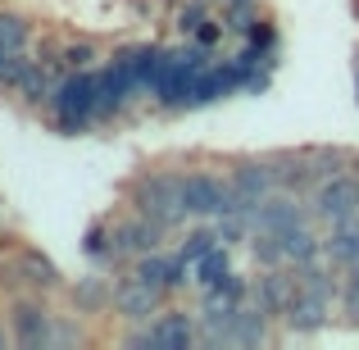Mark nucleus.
Segmentation results:
<instances>
[{"mask_svg":"<svg viewBox=\"0 0 359 350\" xmlns=\"http://www.w3.org/2000/svg\"><path fill=\"white\" fill-rule=\"evenodd\" d=\"M96 91H100V73H91V69H73L69 78L55 87L50 114H55V128H60L64 137H82V132L96 123Z\"/></svg>","mask_w":359,"mask_h":350,"instance_id":"1","label":"nucleus"},{"mask_svg":"<svg viewBox=\"0 0 359 350\" xmlns=\"http://www.w3.org/2000/svg\"><path fill=\"white\" fill-rule=\"evenodd\" d=\"M132 210L159 219L168 232H173L177 223L187 219V205H182V173H164V168H155V173H141L137 182H132Z\"/></svg>","mask_w":359,"mask_h":350,"instance_id":"2","label":"nucleus"},{"mask_svg":"<svg viewBox=\"0 0 359 350\" xmlns=\"http://www.w3.org/2000/svg\"><path fill=\"white\" fill-rule=\"evenodd\" d=\"M309 210H314V219L327 223V228L355 219V214H359V177H355V173L318 177L314 191H309Z\"/></svg>","mask_w":359,"mask_h":350,"instance_id":"3","label":"nucleus"},{"mask_svg":"<svg viewBox=\"0 0 359 350\" xmlns=\"http://www.w3.org/2000/svg\"><path fill=\"white\" fill-rule=\"evenodd\" d=\"M50 328H55V314L41 291L9 300V332H14V342L23 350H46L50 346Z\"/></svg>","mask_w":359,"mask_h":350,"instance_id":"4","label":"nucleus"},{"mask_svg":"<svg viewBox=\"0 0 359 350\" xmlns=\"http://www.w3.org/2000/svg\"><path fill=\"white\" fill-rule=\"evenodd\" d=\"M296 296H300V278H296V269H291V264H282V269H264L259 278H255V291H250V300L269 318H282Z\"/></svg>","mask_w":359,"mask_h":350,"instance_id":"5","label":"nucleus"},{"mask_svg":"<svg viewBox=\"0 0 359 350\" xmlns=\"http://www.w3.org/2000/svg\"><path fill=\"white\" fill-rule=\"evenodd\" d=\"M223 201H228V177H214V173H182V205L187 214L196 219H219Z\"/></svg>","mask_w":359,"mask_h":350,"instance_id":"6","label":"nucleus"},{"mask_svg":"<svg viewBox=\"0 0 359 350\" xmlns=\"http://www.w3.org/2000/svg\"><path fill=\"white\" fill-rule=\"evenodd\" d=\"M159 309H164V291H155V287H146V282H137L132 273L114 287V314L123 318V323H150Z\"/></svg>","mask_w":359,"mask_h":350,"instance_id":"7","label":"nucleus"},{"mask_svg":"<svg viewBox=\"0 0 359 350\" xmlns=\"http://www.w3.org/2000/svg\"><path fill=\"white\" fill-rule=\"evenodd\" d=\"M228 182L237 187V191L250 201V210L264 201V196H273L278 191V177H273V164H269V155L264 159H232V168H228Z\"/></svg>","mask_w":359,"mask_h":350,"instance_id":"8","label":"nucleus"},{"mask_svg":"<svg viewBox=\"0 0 359 350\" xmlns=\"http://www.w3.org/2000/svg\"><path fill=\"white\" fill-rule=\"evenodd\" d=\"M273 164V177H278V191H291V196H305L314 191V164H309V150H278L269 155Z\"/></svg>","mask_w":359,"mask_h":350,"instance_id":"9","label":"nucleus"},{"mask_svg":"<svg viewBox=\"0 0 359 350\" xmlns=\"http://www.w3.org/2000/svg\"><path fill=\"white\" fill-rule=\"evenodd\" d=\"M327 318H332V300L314 296V291H300L296 300H291V309L282 314V323H287V332L296 337H314L327 328Z\"/></svg>","mask_w":359,"mask_h":350,"instance_id":"10","label":"nucleus"},{"mask_svg":"<svg viewBox=\"0 0 359 350\" xmlns=\"http://www.w3.org/2000/svg\"><path fill=\"white\" fill-rule=\"evenodd\" d=\"M155 328V346H168V350H187L201 342V318H191L187 309H159L150 318Z\"/></svg>","mask_w":359,"mask_h":350,"instance_id":"11","label":"nucleus"},{"mask_svg":"<svg viewBox=\"0 0 359 350\" xmlns=\"http://www.w3.org/2000/svg\"><path fill=\"white\" fill-rule=\"evenodd\" d=\"M69 305H73V314L100 318V314L114 309V287H109V278H100V273H87V278H78L69 287Z\"/></svg>","mask_w":359,"mask_h":350,"instance_id":"12","label":"nucleus"},{"mask_svg":"<svg viewBox=\"0 0 359 350\" xmlns=\"http://www.w3.org/2000/svg\"><path fill=\"white\" fill-rule=\"evenodd\" d=\"M14 260H18V273H23V287L41 291V296H50V291H64V273H60V264H55L50 255H41V250H32V245H23Z\"/></svg>","mask_w":359,"mask_h":350,"instance_id":"13","label":"nucleus"},{"mask_svg":"<svg viewBox=\"0 0 359 350\" xmlns=\"http://www.w3.org/2000/svg\"><path fill=\"white\" fill-rule=\"evenodd\" d=\"M273 318L264 314L259 305H250V309H237V314H232V342L228 346H264V342H273Z\"/></svg>","mask_w":359,"mask_h":350,"instance_id":"14","label":"nucleus"},{"mask_svg":"<svg viewBox=\"0 0 359 350\" xmlns=\"http://www.w3.org/2000/svg\"><path fill=\"white\" fill-rule=\"evenodd\" d=\"M282 245H287V260H291V269H300V264H314V260H323V236L314 232V219H309V223H296V228H287V232H282Z\"/></svg>","mask_w":359,"mask_h":350,"instance_id":"15","label":"nucleus"},{"mask_svg":"<svg viewBox=\"0 0 359 350\" xmlns=\"http://www.w3.org/2000/svg\"><path fill=\"white\" fill-rule=\"evenodd\" d=\"M168 260H173L168 250H146V255H137V260L128 264V273L137 282H146V287H155V291L168 296Z\"/></svg>","mask_w":359,"mask_h":350,"instance_id":"16","label":"nucleus"},{"mask_svg":"<svg viewBox=\"0 0 359 350\" xmlns=\"http://www.w3.org/2000/svg\"><path fill=\"white\" fill-rule=\"evenodd\" d=\"M309 164H314V177H337L355 168V150L346 146H309Z\"/></svg>","mask_w":359,"mask_h":350,"instance_id":"17","label":"nucleus"},{"mask_svg":"<svg viewBox=\"0 0 359 350\" xmlns=\"http://www.w3.org/2000/svg\"><path fill=\"white\" fill-rule=\"evenodd\" d=\"M191 273H196V282H201V291H205V287H214V282H223V278L232 273V245H223V241H219L210 255H201V260L191 264Z\"/></svg>","mask_w":359,"mask_h":350,"instance_id":"18","label":"nucleus"},{"mask_svg":"<svg viewBox=\"0 0 359 350\" xmlns=\"http://www.w3.org/2000/svg\"><path fill=\"white\" fill-rule=\"evenodd\" d=\"M250 255H255L259 269H282V264H291L287 260V245H282L278 232H255L250 236Z\"/></svg>","mask_w":359,"mask_h":350,"instance_id":"19","label":"nucleus"},{"mask_svg":"<svg viewBox=\"0 0 359 350\" xmlns=\"http://www.w3.org/2000/svg\"><path fill=\"white\" fill-rule=\"evenodd\" d=\"M27 41H32V23L18 9H0V46L5 51H27Z\"/></svg>","mask_w":359,"mask_h":350,"instance_id":"20","label":"nucleus"},{"mask_svg":"<svg viewBox=\"0 0 359 350\" xmlns=\"http://www.w3.org/2000/svg\"><path fill=\"white\" fill-rule=\"evenodd\" d=\"M214 232H219L223 245H250V236H255L250 214H219V219H214Z\"/></svg>","mask_w":359,"mask_h":350,"instance_id":"21","label":"nucleus"},{"mask_svg":"<svg viewBox=\"0 0 359 350\" xmlns=\"http://www.w3.org/2000/svg\"><path fill=\"white\" fill-rule=\"evenodd\" d=\"M60 55H64V64H69V73H73V69H91V64L100 60L96 41H87V36H73V41H64Z\"/></svg>","mask_w":359,"mask_h":350,"instance_id":"22","label":"nucleus"},{"mask_svg":"<svg viewBox=\"0 0 359 350\" xmlns=\"http://www.w3.org/2000/svg\"><path fill=\"white\" fill-rule=\"evenodd\" d=\"M214 245H219V232H214V228H191V232L182 236V245H177V250H182L187 264H196L201 255H210Z\"/></svg>","mask_w":359,"mask_h":350,"instance_id":"23","label":"nucleus"},{"mask_svg":"<svg viewBox=\"0 0 359 350\" xmlns=\"http://www.w3.org/2000/svg\"><path fill=\"white\" fill-rule=\"evenodd\" d=\"M205 5H210V0H191V5H182V9L173 14V27H177L182 36H196V27L210 18V9H205Z\"/></svg>","mask_w":359,"mask_h":350,"instance_id":"24","label":"nucleus"},{"mask_svg":"<svg viewBox=\"0 0 359 350\" xmlns=\"http://www.w3.org/2000/svg\"><path fill=\"white\" fill-rule=\"evenodd\" d=\"M223 23H228V32L250 36L259 27V14H255V5H232V9H223Z\"/></svg>","mask_w":359,"mask_h":350,"instance_id":"25","label":"nucleus"},{"mask_svg":"<svg viewBox=\"0 0 359 350\" xmlns=\"http://www.w3.org/2000/svg\"><path fill=\"white\" fill-rule=\"evenodd\" d=\"M82 337V328L73 323L69 314H55V328H50V346H73Z\"/></svg>","mask_w":359,"mask_h":350,"instance_id":"26","label":"nucleus"},{"mask_svg":"<svg viewBox=\"0 0 359 350\" xmlns=\"http://www.w3.org/2000/svg\"><path fill=\"white\" fill-rule=\"evenodd\" d=\"M223 32H228V23H214V18H205V23L196 27V36H191V41H201L205 51H214V46L223 41Z\"/></svg>","mask_w":359,"mask_h":350,"instance_id":"27","label":"nucleus"},{"mask_svg":"<svg viewBox=\"0 0 359 350\" xmlns=\"http://www.w3.org/2000/svg\"><path fill=\"white\" fill-rule=\"evenodd\" d=\"M210 5H223V9H232V5H259V0H210Z\"/></svg>","mask_w":359,"mask_h":350,"instance_id":"28","label":"nucleus"},{"mask_svg":"<svg viewBox=\"0 0 359 350\" xmlns=\"http://www.w3.org/2000/svg\"><path fill=\"white\" fill-rule=\"evenodd\" d=\"M9 337H14V332H5V323H0V350L9 346Z\"/></svg>","mask_w":359,"mask_h":350,"instance_id":"29","label":"nucleus"}]
</instances>
